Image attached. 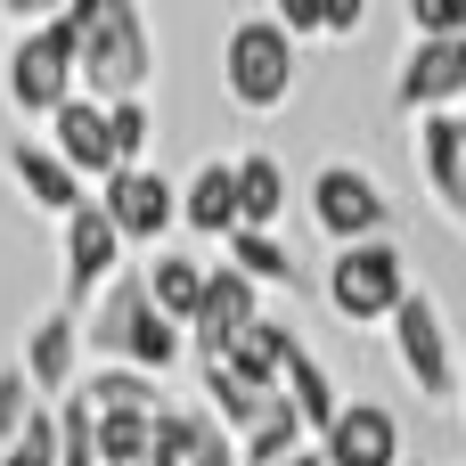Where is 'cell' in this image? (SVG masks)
Wrapping results in <instances>:
<instances>
[{
	"instance_id": "f1b7e54d",
	"label": "cell",
	"mask_w": 466,
	"mask_h": 466,
	"mask_svg": "<svg viewBox=\"0 0 466 466\" xmlns=\"http://www.w3.org/2000/svg\"><path fill=\"white\" fill-rule=\"evenodd\" d=\"M41 410H49V401L33 393V377H25V369H0V451H8V442L33 426Z\"/></svg>"
},
{
	"instance_id": "cb8c5ba5",
	"label": "cell",
	"mask_w": 466,
	"mask_h": 466,
	"mask_svg": "<svg viewBox=\"0 0 466 466\" xmlns=\"http://www.w3.org/2000/svg\"><path fill=\"white\" fill-rule=\"evenodd\" d=\"M229 270H246L254 287H295V254L279 229H238L229 238Z\"/></svg>"
},
{
	"instance_id": "52a82bcc",
	"label": "cell",
	"mask_w": 466,
	"mask_h": 466,
	"mask_svg": "<svg viewBox=\"0 0 466 466\" xmlns=\"http://www.w3.org/2000/svg\"><path fill=\"white\" fill-rule=\"evenodd\" d=\"M385 336H393V360H401V377H410L426 401H459V377H466V369H459L451 311H442V295H434V287H418Z\"/></svg>"
},
{
	"instance_id": "484cf974",
	"label": "cell",
	"mask_w": 466,
	"mask_h": 466,
	"mask_svg": "<svg viewBox=\"0 0 466 466\" xmlns=\"http://www.w3.org/2000/svg\"><path fill=\"white\" fill-rule=\"evenodd\" d=\"M270 401H279V393H246V385H238L229 369H205V410H213V418H221L229 434H246V426H254V418H262Z\"/></svg>"
},
{
	"instance_id": "e0dca14e",
	"label": "cell",
	"mask_w": 466,
	"mask_h": 466,
	"mask_svg": "<svg viewBox=\"0 0 466 466\" xmlns=\"http://www.w3.org/2000/svg\"><path fill=\"white\" fill-rule=\"evenodd\" d=\"M41 139H49V147L74 164V180H90V188H106V180H115V139H106V106H98V98L57 106Z\"/></svg>"
},
{
	"instance_id": "ffe728a7",
	"label": "cell",
	"mask_w": 466,
	"mask_h": 466,
	"mask_svg": "<svg viewBox=\"0 0 466 466\" xmlns=\"http://www.w3.org/2000/svg\"><path fill=\"white\" fill-rule=\"evenodd\" d=\"M287 205H295L287 164H279V156H262V147H246V156H238V221H246V229H279V221H287Z\"/></svg>"
},
{
	"instance_id": "7402d4cb",
	"label": "cell",
	"mask_w": 466,
	"mask_h": 466,
	"mask_svg": "<svg viewBox=\"0 0 466 466\" xmlns=\"http://www.w3.org/2000/svg\"><path fill=\"white\" fill-rule=\"evenodd\" d=\"M279 393L295 401V418H303V434H311V442H319V434L344 418V393H336V377H328V360H319V352H295Z\"/></svg>"
},
{
	"instance_id": "9a60e30c",
	"label": "cell",
	"mask_w": 466,
	"mask_h": 466,
	"mask_svg": "<svg viewBox=\"0 0 466 466\" xmlns=\"http://www.w3.org/2000/svg\"><path fill=\"white\" fill-rule=\"evenodd\" d=\"M319 459L328 466H401V418L385 401H344V418L319 434Z\"/></svg>"
},
{
	"instance_id": "4dcf8cb0",
	"label": "cell",
	"mask_w": 466,
	"mask_h": 466,
	"mask_svg": "<svg viewBox=\"0 0 466 466\" xmlns=\"http://www.w3.org/2000/svg\"><path fill=\"white\" fill-rule=\"evenodd\" d=\"M0 466H57V410H41V418L0 451Z\"/></svg>"
},
{
	"instance_id": "1f68e13d",
	"label": "cell",
	"mask_w": 466,
	"mask_h": 466,
	"mask_svg": "<svg viewBox=\"0 0 466 466\" xmlns=\"http://www.w3.org/2000/svg\"><path fill=\"white\" fill-rule=\"evenodd\" d=\"M270 16H279L295 41H319V33H328V8H319V0H279Z\"/></svg>"
},
{
	"instance_id": "8992f818",
	"label": "cell",
	"mask_w": 466,
	"mask_h": 466,
	"mask_svg": "<svg viewBox=\"0 0 466 466\" xmlns=\"http://www.w3.org/2000/svg\"><path fill=\"white\" fill-rule=\"evenodd\" d=\"M303 197H311V221L336 238V254L393 238V197H385V180H377L369 164H319Z\"/></svg>"
},
{
	"instance_id": "5b68a950",
	"label": "cell",
	"mask_w": 466,
	"mask_h": 466,
	"mask_svg": "<svg viewBox=\"0 0 466 466\" xmlns=\"http://www.w3.org/2000/svg\"><path fill=\"white\" fill-rule=\"evenodd\" d=\"M410 295H418V279H410V254H401L393 238L344 246V254L328 262V303H336V319H352V328H393Z\"/></svg>"
},
{
	"instance_id": "2e32d148",
	"label": "cell",
	"mask_w": 466,
	"mask_h": 466,
	"mask_svg": "<svg viewBox=\"0 0 466 466\" xmlns=\"http://www.w3.org/2000/svg\"><path fill=\"white\" fill-rule=\"evenodd\" d=\"M180 229L188 238H238L246 221H238V156H205L188 180H180Z\"/></svg>"
},
{
	"instance_id": "603a6c76",
	"label": "cell",
	"mask_w": 466,
	"mask_h": 466,
	"mask_svg": "<svg viewBox=\"0 0 466 466\" xmlns=\"http://www.w3.org/2000/svg\"><path fill=\"white\" fill-rule=\"evenodd\" d=\"M303 442H311V434H303L295 401L279 393V401H270V410H262V418H254V426L238 434V466H279V459H295Z\"/></svg>"
},
{
	"instance_id": "3957f363",
	"label": "cell",
	"mask_w": 466,
	"mask_h": 466,
	"mask_svg": "<svg viewBox=\"0 0 466 466\" xmlns=\"http://www.w3.org/2000/svg\"><path fill=\"white\" fill-rule=\"evenodd\" d=\"M295 82H303V41H295L270 8H254V16H238V25L221 33V90H229V106L279 115V106L295 98Z\"/></svg>"
},
{
	"instance_id": "836d02e7",
	"label": "cell",
	"mask_w": 466,
	"mask_h": 466,
	"mask_svg": "<svg viewBox=\"0 0 466 466\" xmlns=\"http://www.w3.org/2000/svg\"><path fill=\"white\" fill-rule=\"evenodd\" d=\"M279 466H328V459H319V442H303L295 459H279Z\"/></svg>"
},
{
	"instance_id": "d4e9b609",
	"label": "cell",
	"mask_w": 466,
	"mask_h": 466,
	"mask_svg": "<svg viewBox=\"0 0 466 466\" xmlns=\"http://www.w3.org/2000/svg\"><path fill=\"white\" fill-rule=\"evenodd\" d=\"M98 466H156V418H98Z\"/></svg>"
},
{
	"instance_id": "83f0119b",
	"label": "cell",
	"mask_w": 466,
	"mask_h": 466,
	"mask_svg": "<svg viewBox=\"0 0 466 466\" xmlns=\"http://www.w3.org/2000/svg\"><path fill=\"white\" fill-rule=\"evenodd\" d=\"M57 466H98V410L82 393L57 401Z\"/></svg>"
},
{
	"instance_id": "5bb4252c",
	"label": "cell",
	"mask_w": 466,
	"mask_h": 466,
	"mask_svg": "<svg viewBox=\"0 0 466 466\" xmlns=\"http://www.w3.org/2000/svg\"><path fill=\"white\" fill-rule=\"evenodd\" d=\"M262 319V287L246 279V270H229V262H213V287H205V311H197V328H188V352L213 369L246 328Z\"/></svg>"
},
{
	"instance_id": "d6986e66",
	"label": "cell",
	"mask_w": 466,
	"mask_h": 466,
	"mask_svg": "<svg viewBox=\"0 0 466 466\" xmlns=\"http://www.w3.org/2000/svg\"><path fill=\"white\" fill-rule=\"evenodd\" d=\"M295 352H303V336H295L287 319H270V311H262V319H254V328H246V336H238V344H229L213 369H229L246 393H279V385H287V360H295Z\"/></svg>"
},
{
	"instance_id": "7a4b0ae2",
	"label": "cell",
	"mask_w": 466,
	"mask_h": 466,
	"mask_svg": "<svg viewBox=\"0 0 466 466\" xmlns=\"http://www.w3.org/2000/svg\"><path fill=\"white\" fill-rule=\"evenodd\" d=\"M82 336H90V352H98V369H139V377H172L180 360H188V328H172L156 303H147V279L139 270H123L98 303H90V319H82Z\"/></svg>"
},
{
	"instance_id": "f546056e",
	"label": "cell",
	"mask_w": 466,
	"mask_h": 466,
	"mask_svg": "<svg viewBox=\"0 0 466 466\" xmlns=\"http://www.w3.org/2000/svg\"><path fill=\"white\" fill-rule=\"evenodd\" d=\"M418 41H466V0H410Z\"/></svg>"
},
{
	"instance_id": "6da1fadb",
	"label": "cell",
	"mask_w": 466,
	"mask_h": 466,
	"mask_svg": "<svg viewBox=\"0 0 466 466\" xmlns=\"http://www.w3.org/2000/svg\"><path fill=\"white\" fill-rule=\"evenodd\" d=\"M66 16L82 25V98L123 106V98H139L156 82L147 8H131V0H66Z\"/></svg>"
},
{
	"instance_id": "4316f807",
	"label": "cell",
	"mask_w": 466,
	"mask_h": 466,
	"mask_svg": "<svg viewBox=\"0 0 466 466\" xmlns=\"http://www.w3.org/2000/svg\"><path fill=\"white\" fill-rule=\"evenodd\" d=\"M106 139H115V172H139V164H147V139H156V123H147V98H123V106H106Z\"/></svg>"
},
{
	"instance_id": "8fae6325",
	"label": "cell",
	"mask_w": 466,
	"mask_h": 466,
	"mask_svg": "<svg viewBox=\"0 0 466 466\" xmlns=\"http://www.w3.org/2000/svg\"><path fill=\"white\" fill-rule=\"evenodd\" d=\"M0 164H8V180H16V197H25L33 213H49L57 229H66V221L90 205V180H74V164H66L49 139H33V131H16Z\"/></svg>"
},
{
	"instance_id": "9c48e42d",
	"label": "cell",
	"mask_w": 466,
	"mask_h": 466,
	"mask_svg": "<svg viewBox=\"0 0 466 466\" xmlns=\"http://www.w3.org/2000/svg\"><path fill=\"white\" fill-rule=\"evenodd\" d=\"M98 205H106V221L123 229V246H147V254H164V238H172V221H180V188H172L156 164L115 172V180L98 188Z\"/></svg>"
},
{
	"instance_id": "277c9868",
	"label": "cell",
	"mask_w": 466,
	"mask_h": 466,
	"mask_svg": "<svg viewBox=\"0 0 466 466\" xmlns=\"http://www.w3.org/2000/svg\"><path fill=\"white\" fill-rule=\"evenodd\" d=\"M0 90H8V106H16L25 123H49L57 106H74V98H82V25L57 8L49 25L16 33V41H8Z\"/></svg>"
},
{
	"instance_id": "ac0fdd59",
	"label": "cell",
	"mask_w": 466,
	"mask_h": 466,
	"mask_svg": "<svg viewBox=\"0 0 466 466\" xmlns=\"http://www.w3.org/2000/svg\"><path fill=\"white\" fill-rule=\"evenodd\" d=\"M139 279H147V303H156L172 328H197L205 287H213V262H205L197 246H164V254H147V262H139Z\"/></svg>"
},
{
	"instance_id": "ba28073f",
	"label": "cell",
	"mask_w": 466,
	"mask_h": 466,
	"mask_svg": "<svg viewBox=\"0 0 466 466\" xmlns=\"http://www.w3.org/2000/svg\"><path fill=\"white\" fill-rule=\"evenodd\" d=\"M123 254H131V246H123V229H115V221H106V205L90 197V205L66 221V311H90V303L123 279Z\"/></svg>"
},
{
	"instance_id": "30bf717a",
	"label": "cell",
	"mask_w": 466,
	"mask_h": 466,
	"mask_svg": "<svg viewBox=\"0 0 466 466\" xmlns=\"http://www.w3.org/2000/svg\"><path fill=\"white\" fill-rule=\"evenodd\" d=\"M82 352H90L82 311H66V303H57V311H41V319L25 328V360H16V369H25V377H33V393L57 410V401H74V393H82Z\"/></svg>"
},
{
	"instance_id": "d6a6232c",
	"label": "cell",
	"mask_w": 466,
	"mask_h": 466,
	"mask_svg": "<svg viewBox=\"0 0 466 466\" xmlns=\"http://www.w3.org/2000/svg\"><path fill=\"white\" fill-rule=\"evenodd\" d=\"M360 16H369L360 0H328V41H352V33H360Z\"/></svg>"
},
{
	"instance_id": "e575fe53",
	"label": "cell",
	"mask_w": 466,
	"mask_h": 466,
	"mask_svg": "<svg viewBox=\"0 0 466 466\" xmlns=\"http://www.w3.org/2000/svg\"><path fill=\"white\" fill-rule=\"evenodd\" d=\"M459 401H466V377H459Z\"/></svg>"
},
{
	"instance_id": "7c38bea8",
	"label": "cell",
	"mask_w": 466,
	"mask_h": 466,
	"mask_svg": "<svg viewBox=\"0 0 466 466\" xmlns=\"http://www.w3.org/2000/svg\"><path fill=\"white\" fill-rule=\"evenodd\" d=\"M393 98H401V115H459L466 98V41H410V57H401V74H393Z\"/></svg>"
},
{
	"instance_id": "44dd1931",
	"label": "cell",
	"mask_w": 466,
	"mask_h": 466,
	"mask_svg": "<svg viewBox=\"0 0 466 466\" xmlns=\"http://www.w3.org/2000/svg\"><path fill=\"white\" fill-rule=\"evenodd\" d=\"M82 401L98 418H164V377H139V369H90L82 377Z\"/></svg>"
},
{
	"instance_id": "4fadbf2b",
	"label": "cell",
	"mask_w": 466,
	"mask_h": 466,
	"mask_svg": "<svg viewBox=\"0 0 466 466\" xmlns=\"http://www.w3.org/2000/svg\"><path fill=\"white\" fill-rule=\"evenodd\" d=\"M410 147H418L426 197L442 205V221L466 238V115H426V123L410 131Z\"/></svg>"
}]
</instances>
